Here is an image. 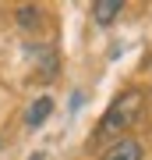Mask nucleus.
<instances>
[{
	"mask_svg": "<svg viewBox=\"0 0 152 160\" xmlns=\"http://www.w3.org/2000/svg\"><path fill=\"white\" fill-rule=\"evenodd\" d=\"M50 114H53V96H35L32 103H28V110H25V125L28 128H39Z\"/></svg>",
	"mask_w": 152,
	"mask_h": 160,
	"instance_id": "20e7f679",
	"label": "nucleus"
},
{
	"mask_svg": "<svg viewBox=\"0 0 152 160\" xmlns=\"http://www.w3.org/2000/svg\"><path fill=\"white\" fill-rule=\"evenodd\" d=\"M14 18H18V25H21V29H35V25L43 22V11H39L35 4H25V7H18Z\"/></svg>",
	"mask_w": 152,
	"mask_h": 160,
	"instance_id": "39448f33",
	"label": "nucleus"
},
{
	"mask_svg": "<svg viewBox=\"0 0 152 160\" xmlns=\"http://www.w3.org/2000/svg\"><path fill=\"white\" fill-rule=\"evenodd\" d=\"M28 160H46V157H43V153H32V157H28Z\"/></svg>",
	"mask_w": 152,
	"mask_h": 160,
	"instance_id": "423d86ee",
	"label": "nucleus"
},
{
	"mask_svg": "<svg viewBox=\"0 0 152 160\" xmlns=\"http://www.w3.org/2000/svg\"><path fill=\"white\" fill-rule=\"evenodd\" d=\"M145 114V92L141 89H124L117 92V100L106 107V114L99 121V135H124L131 125H138V118Z\"/></svg>",
	"mask_w": 152,
	"mask_h": 160,
	"instance_id": "f257e3e1",
	"label": "nucleus"
},
{
	"mask_svg": "<svg viewBox=\"0 0 152 160\" xmlns=\"http://www.w3.org/2000/svg\"><path fill=\"white\" fill-rule=\"evenodd\" d=\"M141 157H145V146H141L135 135L113 139V142L106 146V153H103V160H141Z\"/></svg>",
	"mask_w": 152,
	"mask_h": 160,
	"instance_id": "f03ea898",
	"label": "nucleus"
},
{
	"mask_svg": "<svg viewBox=\"0 0 152 160\" xmlns=\"http://www.w3.org/2000/svg\"><path fill=\"white\" fill-rule=\"evenodd\" d=\"M120 11H124V0H96L92 4V22L103 25V29H110Z\"/></svg>",
	"mask_w": 152,
	"mask_h": 160,
	"instance_id": "7ed1b4c3",
	"label": "nucleus"
}]
</instances>
